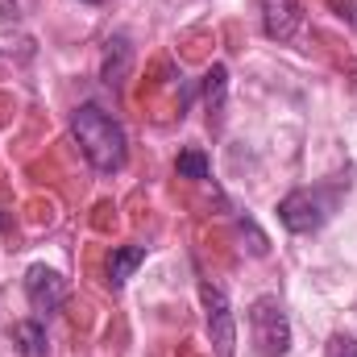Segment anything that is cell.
Wrapping results in <instances>:
<instances>
[{
	"label": "cell",
	"mask_w": 357,
	"mask_h": 357,
	"mask_svg": "<svg viewBox=\"0 0 357 357\" xmlns=\"http://www.w3.org/2000/svg\"><path fill=\"white\" fill-rule=\"evenodd\" d=\"M225 100H229V71H225V63H216L204 75V112H208L212 133H220V125H225Z\"/></svg>",
	"instance_id": "8"
},
{
	"label": "cell",
	"mask_w": 357,
	"mask_h": 357,
	"mask_svg": "<svg viewBox=\"0 0 357 357\" xmlns=\"http://www.w3.org/2000/svg\"><path fill=\"white\" fill-rule=\"evenodd\" d=\"M129 67H133V46H129V38H125V33H112V38L104 42L100 79H104L112 91H121V88H125V75H129Z\"/></svg>",
	"instance_id": "7"
},
{
	"label": "cell",
	"mask_w": 357,
	"mask_h": 357,
	"mask_svg": "<svg viewBox=\"0 0 357 357\" xmlns=\"http://www.w3.org/2000/svg\"><path fill=\"white\" fill-rule=\"evenodd\" d=\"M142 262H146V245H121V250H112V254H108V282L121 291Z\"/></svg>",
	"instance_id": "10"
},
{
	"label": "cell",
	"mask_w": 357,
	"mask_h": 357,
	"mask_svg": "<svg viewBox=\"0 0 357 357\" xmlns=\"http://www.w3.org/2000/svg\"><path fill=\"white\" fill-rule=\"evenodd\" d=\"M25 299H29L33 312L50 316V312H59L63 299H67V278L54 266H42V262H38V266L25 270Z\"/></svg>",
	"instance_id": "5"
},
{
	"label": "cell",
	"mask_w": 357,
	"mask_h": 357,
	"mask_svg": "<svg viewBox=\"0 0 357 357\" xmlns=\"http://www.w3.org/2000/svg\"><path fill=\"white\" fill-rule=\"evenodd\" d=\"M324 357H357V341L354 337H345V333H337V337H328Z\"/></svg>",
	"instance_id": "12"
},
{
	"label": "cell",
	"mask_w": 357,
	"mask_h": 357,
	"mask_svg": "<svg viewBox=\"0 0 357 357\" xmlns=\"http://www.w3.org/2000/svg\"><path fill=\"white\" fill-rule=\"evenodd\" d=\"M88 4H100V0H88Z\"/></svg>",
	"instance_id": "14"
},
{
	"label": "cell",
	"mask_w": 357,
	"mask_h": 357,
	"mask_svg": "<svg viewBox=\"0 0 357 357\" xmlns=\"http://www.w3.org/2000/svg\"><path fill=\"white\" fill-rule=\"evenodd\" d=\"M0 229H4V216H0Z\"/></svg>",
	"instance_id": "13"
},
{
	"label": "cell",
	"mask_w": 357,
	"mask_h": 357,
	"mask_svg": "<svg viewBox=\"0 0 357 357\" xmlns=\"http://www.w3.org/2000/svg\"><path fill=\"white\" fill-rule=\"evenodd\" d=\"M199 303H204V328H208L212 354L233 357V349H237V320H233V307H229L225 287H216L212 278H204L199 282Z\"/></svg>",
	"instance_id": "3"
},
{
	"label": "cell",
	"mask_w": 357,
	"mask_h": 357,
	"mask_svg": "<svg viewBox=\"0 0 357 357\" xmlns=\"http://www.w3.org/2000/svg\"><path fill=\"white\" fill-rule=\"evenodd\" d=\"M71 133H75L84 158H88L100 175H116V171L125 167V158H129V137H125L121 121L108 116L100 104H84V108H75V116H71Z\"/></svg>",
	"instance_id": "1"
},
{
	"label": "cell",
	"mask_w": 357,
	"mask_h": 357,
	"mask_svg": "<svg viewBox=\"0 0 357 357\" xmlns=\"http://www.w3.org/2000/svg\"><path fill=\"white\" fill-rule=\"evenodd\" d=\"M175 171H178V178H208V158L199 150H183L175 158Z\"/></svg>",
	"instance_id": "11"
},
{
	"label": "cell",
	"mask_w": 357,
	"mask_h": 357,
	"mask_svg": "<svg viewBox=\"0 0 357 357\" xmlns=\"http://www.w3.org/2000/svg\"><path fill=\"white\" fill-rule=\"evenodd\" d=\"M8 341L21 357H50V341H46V328L42 320H17L8 328Z\"/></svg>",
	"instance_id": "9"
},
{
	"label": "cell",
	"mask_w": 357,
	"mask_h": 357,
	"mask_svg": "<svg viewBox=\"0 0 357 357\" xmlns=\"http://www.w3.org/2000/svg\"><path fill=\"white\" fill-rule=\"evenodd\" d=\"M328 216H333V199L320 187H299L278 204V220L291 233H316V229H324Z\"/></svg>",
	"instance_id": "4"
},
{
	"label": "cell",
	"mask_w": 357,
	"mask_h": 357,
	"mask_svg": "<svg viewBox=\"0 0 357 357\" xmlns=\"http://www.w3.org/2000/svg\"><path fill=\"white\" fill-rule=\"evenodd\" d=\"M303 25V8L299 0H262V29L274 42H291Z\"/></svg>",
	"instance_id": "6"
},
{
	"label": "cell",
	"mask_w": 357,
	"mask_h": 357,
	"mask_svg": "<svg viewBox=\"0 0 357 357\" xmlns=\"http://www.w3.org/2000/svg\"><path fill=\"white\" fill-rule=\"evenodd\" d=\"M250 337L258 357H287L291 349V320L274 295H262L250 303Z\"/></svg>",
	"instance_id": "2"
}]
</instances>
